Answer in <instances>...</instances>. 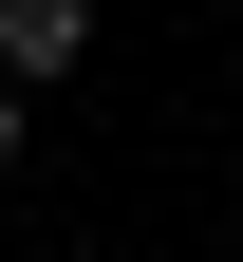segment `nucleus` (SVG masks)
<instances>
[{
  "mask_svg": "<svg viewBox=\"0 0 243 262\" xmlns=\"http://www.w3.org/2000/svg\"><path fill=\"white\" fill-rule=\"evenodd\" d=\"M75 56H94V0H0V94L75 75Z\"/></svg>",
  "mask_w": 243,
  "mask_h": 262,
  "instance_id": "f257e3e1",
  "label": "nucleus"
},
{
  "mask_svg": "<svg viewBox=\"0 0 243 262\" xmlns=\"http://www.w3.org/2000/svg\"><path fill=\"white\" fill-rule=\"evenodd\" d=\"M0 169H19V94H0Z\"/></svg>",
  "mask_w": 243,
  "mask_h": 262,
  "instance_id": "f03ea898",
  "label": "nucleus"
}]
</instances>
